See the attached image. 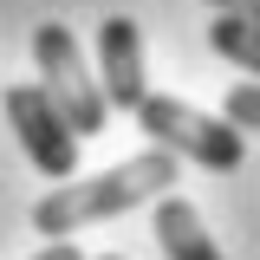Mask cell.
<instances>
[{
	"label": "cell",
	"mask_w": 260,
	"mask_h": 260,
	"mask_svg": "<svg viewBox=\"0 0 260 260\" xmlns=\"http://www.w3.org/2000/svg\"><path fill=\"white\" fill-rule=\"evenodd\" d=\"M32 59H39V91L59 104V117L72 124V137L85 143V137H98L104 130V98H98V78L85 72V59H78V39L59 26V20H46V26H32Z\"/></svg>",
	"instance_id": "cell-3"
},
{
	"label": "cell",
	"mask_w": 260,
	"mask_h": 260,
	"mask_svg": "<svg viewBox=\"0 0 260 260\" xmlns=\"http://www.w3.org/2000/svg\"><path fill=\"white\" fill-rule=\"evenodd\" d=\"M176 182V156H162V150H143V156L117 162V169H104V176H85V182H59L52 195H39L32 202V234H46V241H65V234H78V228L104 221V215H130V208H143V202H162Z\"/></svg>",
	"instance_id": "cell-1"
},
{
	"label": "cell",
	"mask_w": 260,
	"mask_h": 260,
	"mask_svg": "<svg viewBox=\"0 0 260 260\" xmlns=\"http://www.w3.org/2000/svg\"><path fill=\"white\" fill-rule=\"evenodd\" d=\"M221 124H234V130H260V85H234V91L221 98Z\"/></svg>",
	"instance_id": "cell-8"
},
{
	"label": "cell",
	"mask_w": 260,
	"mask_h": 260,
	"mask_svg": "<svg viewBox=\"0 0 260 260\" xmlns=\"http://www.w3.org/2000/svg\"><path fill=\"white\" fill-rule=\"evenodd\" d=\"M156 247L162 260H221V247H215V234L202 228V208L195 202H182V195H162L156 202Z\"/></svg>",
	"instance_id": "cell-6"
},
{
	"label": "cell",
	"mask_w": 260,
	"mask_h": 260,
	"mask_svg": "<svg viewBox=\"0 0 260 260\" xmlns=\"http://www.w3.org/2000/svg\"><path fill=\"white\" fill-rule=\"evenodd\" d=\"M104 260H124V254H104Z\"/></svg>",
	"instance_id": "cell-11"
},
{
	"label": "cell",
	"mask_w": 260,
	"mask_h": 260,
	"mask_svg": "<svg viewBox=\"0 0 260 260\" xmlns=\"http://www.w3.org/2000/svg\"><path fill=\"white\" fill-rule=\"evenodd\" d=\"M208 7H215L221 20H254L260 26V0H208Z\"/></svg>",
	"instance_id": "cell-9"
},
{
	"label": "cell",
	"mask_w": 260,
	"mask_h": 260,
	"mask_svg": "<svg viewBox=\"0 0 260 260\" xmlns=\"http://www.w3.org/2000/svg\"><path fill=\"white\" fill-rule=\"evenodd\" d=\"M7 124L20 130V150L32 156L39 176H52V182L78 176V137H72V124L59 117V104L39 85H7Z\"/></svg>",
	"instance_id": "cell-4"
},
{
	"label": "cell",
	"mask_w": 260,
	"mask_h": 260,
	"mask_svg": "<svg viewBox=\"0 0 260 260\" xmlns=\"http://www.w3.org/2000/svg\"><path fill=\"white\" fill-rule=\"evenodd\" d=\"M98 98H104V111H137L150 98V78H143V26L130 13L98 20Z\"/></svg>",
	"instance_id": "cell-5"
},
{
	"label": "cell",
	"mask_w": 260,
	"mask_h": 260,
	"mask_svg": "<svg viewBox=\"0 0 260 260\" xmlns=\"http://www.w3.org/2000/svg\"><path fill=\"white\" fill-rule=\"evenodd\" d=\"M208 46H215L228 65H241V72L260 78V26L254 20H215V26H208Z\"/></svg>",
	"instance_id": "cell-7"
},
{
	"label": "cell",
	"mask_w": 260,
	"mask_h": 260,
	"mask_svg": "<svg viewBox=\"0 0 260 260\" xmlns=\"http://www.w3.org/2000/svg\"><path fill=\"white\" fill-rule=\"evenodd\" d=\"M137 130L150 137V150H162V156H189L202 162V169H241V156H247V143H241V130L221 124V117H208V111H195V104H182V98H143L137 111Z\"/></svg>",
	"instance_id": "cell-2"
},
{
	"label": "cell",
	"mask_w": 260,
	"mask_h": 260,
	"mask_svg": "<svg viewBox=\"0 0 260 260\" xmlns=\"http://www.w3.org/2000/svg\"><path fill=\"white\" fill-rule=\"evenodd\" d=\"M32 260H85V254H78V247H72V241H52V247H46V254H32Z\"/></svg>",
	"instance_id": "cell-10"
}]
</instances>
